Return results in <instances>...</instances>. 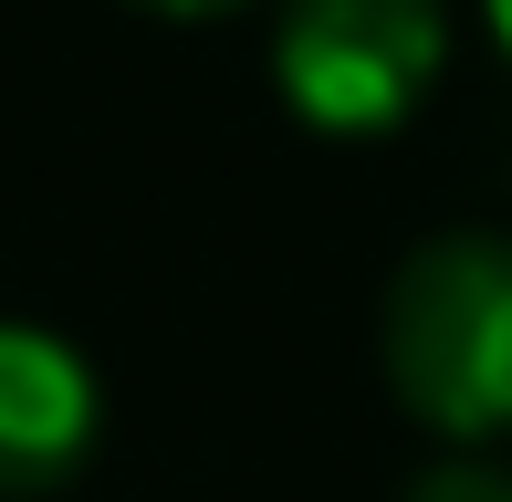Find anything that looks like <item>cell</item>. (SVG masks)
Masks as SVG:
<instances>
[{
	"instance_id": "6da1fadb",
	"label": "cell",
	"mask_w": 512,
	"mask_h": 502,
	"mask_svg": "<svg viewBox=\"0 0 512 502\" xmlns=\"http://www.w3.org/2000/svg\"><path fill=\"white\" fill-rule=\"evenodd\" d=\"M377 367L429 440H512V231H429L387 272Z\"/></svg>"
},
{
	"instance_id": "7a4b0ae2",
	"label": "cell",
	"mask_w": 512,
	"mask_h": 502,
	"mask_svg": "<svg viewBox=\"0 0 512 502\" xmlns=\"http://www.w3.org/2000/svg\"><path fill=\"white\" fill-rule=\"evenodd\" d=\"M450 74V0H272V95L314 136H398Z\"/></svg>"
},
{
	"instance_id": "3957f363",
	"label": "cell",
	"mask_w": 512,
	"mask_h": 502,
	"mask_svg": "<svg viewBox=\"0 0 512 502\" xmlns=\"http://www.w3.org/2000/svg\"><path fill=\"white\" fill-rule=\"evenodd\" d=\"M105 440V377L74 335L0 314V502L63 492Z\"/></svg>"
},
{
	"instance_id": "8992f818",
	"label": "cell",
	"mask_w": 512,
	"mask_h": 502,
	"mask_svg": "<svg viewBox=\"0 0 512 502\" xmlns=\"http://www.w3.org/2000/svg\"><path fill=\"white\" fill-rule=\"evenodd\" d=\"M481 32L502 42V63H512V0H481Z\"/></svg>"
},
{
	"instance_id": "277c9868",
	"label": "cell",
	"mask_w": 512,
	"mask_h": 502,
	"mask_svg": "<svg viewBox=\"0 0 512 502\" xmlns=\"http://www.w3.org/2000/svg\"><path fill=\"white\" fill-rule=\"evenodd\" d=\"M398 502H512V471L492 461V450H450V461H429Z\"/></svg>"
},
{
	"instance_id": "5b68a950",
	"label": "cell",
	"mask_w": 512,
	"mask_h": 502,
	"mask_svg": "<svg viewBox=\"0 0 512 502\" xmlns=\"http://www.w3.org/2000/svg\"><path fill=\"white\" fill-rule=\"evenodd\" d=\"M126 11H147V21H241L262 0H126Z\"/></svg>"
}]
</instances>
